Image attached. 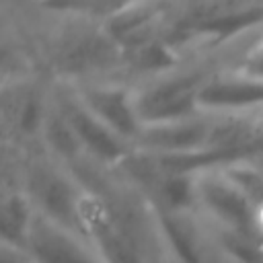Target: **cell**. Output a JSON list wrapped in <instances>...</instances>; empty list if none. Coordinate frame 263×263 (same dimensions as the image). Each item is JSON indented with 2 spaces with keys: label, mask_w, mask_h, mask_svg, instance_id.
Instances as JSON below:
<instances>
[]
</instances>
